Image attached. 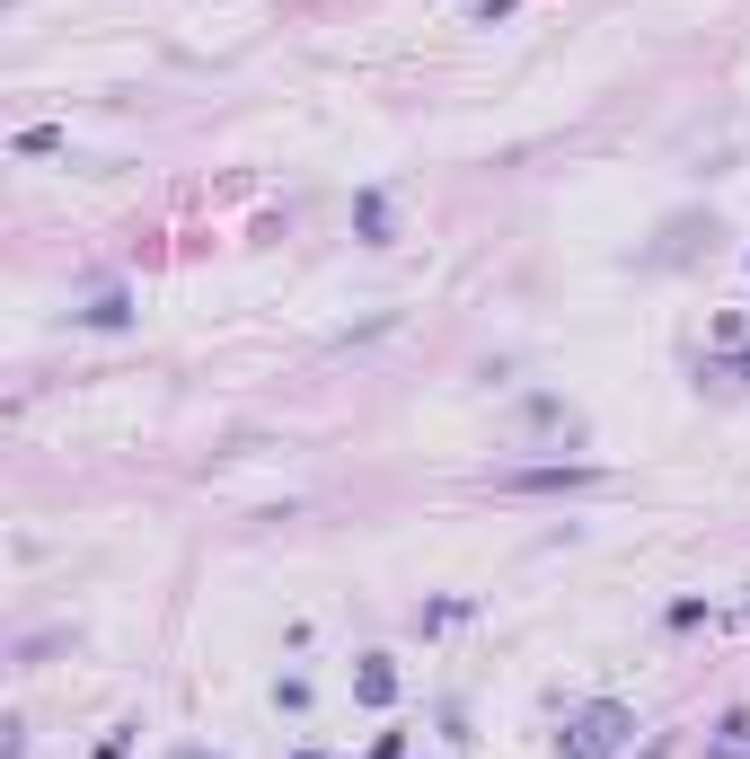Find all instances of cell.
<instances>
[{
  "label": "cell",
  "mask_w": 750,
  "mask_h": 759,
  "mask_svg": "<svg viewBox=\"0 0 750 759\" xmlns=\"http://www.w3.org/2000/svg\"><path fill=\"white\" fill-rule=\"evenodd\" d=\"M372 759H406V733H379V742H372Z\"/></svg>",
  "instance_id": "obj_7"
},
{
  "label": "cell",
  "mask_w": 750,
  "mask_h": 759,
  "mask_svg": "<svg viewBox=\"0 0 750 759\" xmlns=\"http://www.w3.org/2000/svg\"><path fill=\"white\" fill-rule=\"evenodd\" d=\"M177 759H204V751H177Z\"/></svg>",
  "instance_id": "obj_10"
},
{
  "label": "cell",
  "mask_w": 750,
  "mask_h": 759,
  "mask_svg": "<svg viewBox=\"0 0 750 759\" xmlns=\"http://www.w3.org/2000/svg\"><path fill=\"white\" fill-rule=\"evenodd\" d=\"M80 327H132V300L125 292H98V300L80 309Z\"/></svg>",
  "instance_id": "obj_5"
},
{
  "label": "cell",
  "mask_w": 750,
  "mask_h": 759,
  "mask_svg": "<svg viewBox=\"0 0 750 759\" xmlns=\"http://www.w3.org/2000/svg\"><path fill=\"white\" fill-rule=\"evenodd\" d=\"M468 9H477L486 27H495V18H512V0H468Z\"/></svg>",
  "instance_id": "obj_8"
},
{
  "label": "cell",
  "mask_w": 750,
  "mask_h": 759,
  "mask_svg": "<svg viewBox=\"0 0 750 759\" xmlns=\"http://www.w3.org/2000/svg\"><path fill=\"white\" fill-rule=\"evenodd\" d=\"M354 239H363V248H388V195H379V186L354 195Z\"/></svg>",
  "instance_id": "obj_4"
},
{
  "label": "cell",
  "mask_w": 750,
  "mask_h": 759,
  "mask_svg": "<svg viewBox=\"0 0 750 759\" xmlns=\"http://www.w3.org/2000/svg\"><path fill=\"white\" fill-rule=\"evenodd\" d=\"M626 733H635V716H626L619 698H592V707H574V716H565L556 751H565V759H619Z\"/></svg>",
  "instance_id": "obj_1"
},
{
  "label": "cell",
  "mask_w": 750,
  "mask_h": 759,
  "mask_svg": "<svg viewBox=\"0 0 750 759\" xmlns=\"http://www.w3.org/2000/svg\"><path fill=\"white\" fill-rule=\"evenodd\" d=\"M565 486H601V469H503L495 477V495H565Z\"/></svg>",
  "instance_id": "obj_2"
},
{
  "label": "cell",
  "mask_w": 750,
  "mask_h": 759,
  "mask_svg": "<svg viewBox=\"0 0 750 759\" xmlns=\"http://www.w3.org/2000/svg\"><path fill=\"white\" fill-rule=\"evenodd\" d=\"M354 698H363V707H397V662H388V653H363Z\"/></svg>",
  "instance_id": "obj_3"
},
{
  "label": "cell",
  "mask_w": 750,
  "mask_h": 759,
  "mask_svg": "<svg viewBox=\"0 0 750 759\" xmlns=\"http://www.w3.org/2000/svg\"><path fill=\"white\" fill-rule=\"evenodd\" d=\"M644 759H671V742H644Z\"/></svg>",
  "instance_id": "obj_9"
},
{
  "label": "cell",
  "mask_w": 750,
  "mask_h": 759,
  "mask_svg": "<svg viewBox=\"0 0 750 759\" xmlns=\"http://www.w3.org/2000/svg\"><path fill=\"white\" fill-rule=\"evenodd\" d=\"M18 150H27V159H53V150H62V132H53V125H27V132H18Z\"/></svg>",
  "instance_id": "obj_6"
}]
</instances>
